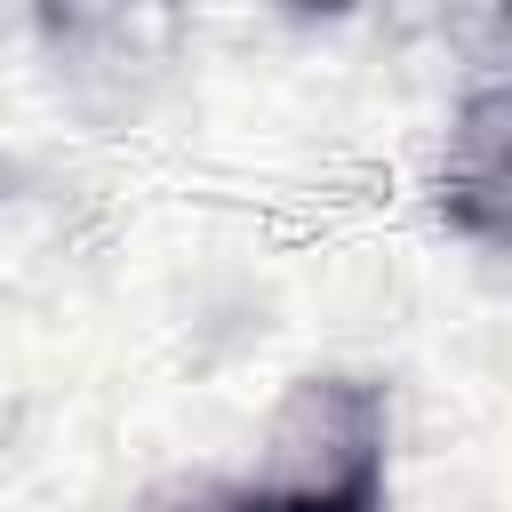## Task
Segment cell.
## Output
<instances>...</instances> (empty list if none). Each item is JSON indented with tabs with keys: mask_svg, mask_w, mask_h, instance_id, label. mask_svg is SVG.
<instances>
[{
	"mask_svg": "<svg viewBox=\"0 0 512 512\" xmlns=\"http://www.w3.org/2000/svg\"><path fill=\"white\" fill-rule=\"evenodd\" d=\"M184 512H384V392L328 376L288 400L256 480L200 488Z\"/></svg>",
	"mask_w": 512,
	"mask_h": 512,
	"instance_id": "cell-1",
	"label": "cell"
}]
</instances>
